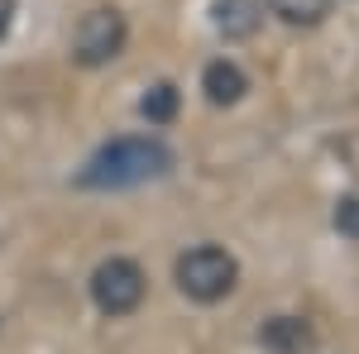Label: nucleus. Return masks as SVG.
Masks as SVG:
<instances>
[{
	"instance_id": "nucleus-2",
	"label": "nucleus",
	"mask_w": 359,
	"mask_h": 354,
	"mask_svg": "<svg viewBox=\"0 0 359 354\" xmlns=\"http://www.w3.org/2000/svg\"><path fill=\"white\" fill-rule=\"evenodd\" d=\"M172 278H177V287H182V297L192 301H221L235 292V282H240V264H235V254L221 245H196L187 249L182 259H177V268H172Z\"/></svg>"
},
{
	"instance_id": "nucleus-8",
	"label": "nucleus",
	"mask_w": 359,
	"mask_h": 354,
	"mask_svg": "<svg viewBox=\"0 0 359 354\" xmlns=\"http://www.w3.org/2000/svg\"><path fill=\"white\" fill-rule=\"evenodd\" d=\"M269 10H273L283 25L311 29V25H321V20L331 15V0H269Z\"/></svg>"
},
{
	"instance_id": "nucleus-9",
	"label": "nucleus",
	"mask_w": 359,
	"mask_h": 354,
	"mask_svg": "<svg viewBox=\"0 0 359 354\" xmlns=\"http://www.w3.org/2000/svg\"><path fill=\"white\" fill-rule=\"evenodd\" d=\"M139 115H144L149 125H168V120L177 115V86H172V82L149 86V96L139 101Z\"/></svg>"
},
{
	"instance_id": "nucleus-10",
	"label": "nucleus",
	"mask_w": 359,
	"mask_h": 354,
	"mask_svg": "<svg viewBox=\"0 0 359 354\" xmlns=\"http://www.w3.org/2000/svg\"><path fill=\"white\" fill-rule=\"evenodd\" d=\"M335 230L345 240H359V196H340L335 201Z\"/></svg>"
},
{
	"instance_id": "nucleus-7",
	"label": "nucleus",
	"mask_w": 359,
	"mask_h": 354,
	"mask_svg": "<svg viewBox=\"0 0 359 354\" xmlns=\"http://www.w3.org/2000/svg\"><path fill=\"white\" fill-rule=\"evenodd\" d=\"M211 25L225 39H249V34H259V25H264V5L259 0H216L211 5Z\"/></svg>"
},
{
	"instance_id": "nucleus-5",
	"label": "nucleus",
	"mask_w": 359,
	"mask_h": 354,
	"mask_svg": "<svg viewBox=\"0 0 359 354\" xmlns=\"http://www.w3.org/2000/svg\"><path fill=\"white\" fill-rule=\"evenodd\" d=\"M259 345L273 354H311L316 350V330L306 326L302 316H273L259 326Z\"/></svg>"
},
{
	"instance_id": "nucleus-3",
	"label": "nucleus",
	"mask_w": 359,
	"mask_h": 354,
	"mask_svg": "<svg viewBox=\"0 0 359 354\" xmlns=\"http://www.w3.org/2000/svg\"><path fill=\"white\" fill-rule=\"evenodd\" d=\"M125 39H130V29H125L120 10H111V5L86 10L72 29V62L77 67H106L125 53Z\"/></svg>"
},
{
	"instance_id": "nucleus-11",
	"label": "nucleus",
	"mask_w": 359,
	"mask_h": 354,
	"mask_svg": "<svg viewBox=\"0 0 359 354\" xmlns=\"http://www.w3.org/2000/svg\"><path fill=\"white\" fill-rule=\"evenodd\" d=\"M10 25H15V0H0V39L10 34Z\"/></svg>"
},
{
	"instance_id": "nucleus-4",
	"label": "nucleus",
	"mask_w": 359,
	"mask_h": 354,
	"mask_svg": "<svg viewBox=\"0 0 359 354\" xmlns=\"http://www.w3.org/2000/svg\"><path fill=\"white\" fill-rule=\"evenodd\" d=\"M144 292H149V278H144V268L135 259H106L91 273V301L106 316H130L144 301Z\"/></svg>"
},
{
	"instance_id": "nucleus-6",
	"label": "nucleus",
	"mask_w": 359,
	"mask_h": 354,
	"mask_svg": "<svg viewBox=\"0 0 359 354\" xmlns=\"http://www.w3.org/2000/svg\"><path fill=\"white\" fill-rule=\"evenodd\" d=\"M201 91H206L211 106H235V101L249 91V77L240 72V62L216 57V62H206V72H201Z\"/></svg>"
},
{
	"instance_id": "nucleus-1",
	"label": "nucleus",
	"mask_w": 359,
	"mask_h": 354,
	"mask_svg": "<svg viewBox=\"0 0 359 354\" xmlns=\"http://www.w3.org/2000/svg\"><path fill=\"white\" fill-rule=\"evenodd\" d=\"M172 168V149L163 139L149 135H125L111 139L106 149L91 154V163L77 172V187L86 191H125V187H144L154 177H163Z\"/></svg>"
}]
</instances>
